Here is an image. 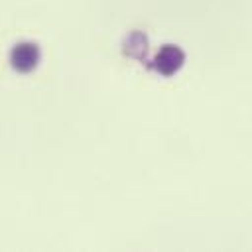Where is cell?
Masks as SVG:
<instances>
[{
	"instance_id": "cell-1",
	"label": "cell",
	"mask_w": 252,
	"mask_h": 252,
	"mask_svg": "<svg viewBox=\"0 0 252 252\" xmlns=\"http://www.w3.org/2000/svg\"><path fill=\"white\" fill-rule=\"evenodd\" d=\"M185 61V53L181 51V47L173 45V43H165L152 59V69L163 77H171L173 73H177L181 69Z\"/></svg>"
},
{
	"instance_id": "cell-2",
	"label": "cell",
	"mask_w": 252,
	"mask_h": 252,
	"mask_svg": "<svg viewBox=\"0 0 252 252\" xmlns=\"http://www.w3.org/2000/svg\"><path fill=\"white\" fill-rule=\"evenodd\" d=\"M39 63V47L33 41H18L10 51V65L18 73H30Z\"/></svg>"
}]
</instances>
